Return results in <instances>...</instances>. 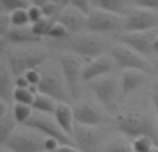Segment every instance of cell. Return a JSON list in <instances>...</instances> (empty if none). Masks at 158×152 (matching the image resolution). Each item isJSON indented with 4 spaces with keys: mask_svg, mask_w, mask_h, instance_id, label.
Returning <instances> with one entry per match:
<instances>
[{
    "mask_svg": "<svg viewBox=\"0 0 158 152\" xmlns=\"http://www.w3.org/2000/svg\"><path fill=\"white\" fill-rule=\"evenodd\" d=\"M157 71H158V64H157Z\"/></svg>",
    "mask_w": 158,
    "mask_h": 152,
    "instance_id": "48",
    "label": "cell"
},
{
    "mask_svg": "<svg viewBox=\"0 0 158 152\" xmlns=\"http://www.w3.org/2000/svg\"><path fill=\"white\" fill-rule=\"evenodd\" d=\"M11 26H13V24L10 19V14L2 13V15H0V35H2V38L8 32Z\"/></svg>",
    "mask_w": 158,
    "mask_h": 152,
    "instance_id": "35",
    "label": "cell"
},
{
    "mask_svg": "<svg viewBox=\"0 0 158 152\" xmlns=\"http://www.w3.org/2000/svg\"><path fill=\"white\" fill-rule=\"evenodd\" d=\"M4 57L14 76L24 75L29 69L39 68L44 62H47V58H49L46 50L43 49H25L7 51Z\"/></svg>",
    "mask_w": 158,
    "mask_h": 152,
    "instance_id": "5",
    "label": "cell"
},
{
    "mask_svg": "<svg viewBox=\"0 0 158 152\" xmlns=\"http://www.w3.org/2000/svg\"><path fill=\"white\" fill-rule=\"evenodd\" d=\"M60 145L61 142L54 137H46L44 138V150H46V152H57Z\"/></svg>",
    "mask_w": 158,
    "mask_h": 152,
    "instance_id": "38",
    "label": "cell"
},
{
    "mask_svg": "<svg viewBox=\"0 0 158 152\" xmlns=\"http://www.w3.org/2000/svg\"><path fill=\"white\" fill-rule=\"evenodd\" d=\"M71 0H63V6H68Z\"/></svg>",
    "mask_w": 158,
    "mask_h": 152,
    "instance_id": "45",
    "label": "cell"
},
{
    "mask_svg": "<svg viewBox=\"0 0 158 152\" xmlns=\"http://www.w3.org/2000/svg\"><path fill=\"white\" fill-rule=\"evenodd\" d=\"M158 28V11L132 6L126 15H123V32L153 30Z\"/></svg>",
    "mask_w": 158,
    "mask_h": 152,
    "instance_id": "11",
    "label": "cell"
},
{
    "mask_svg": "<svg viewBox=\"0 0 158 152\" xmlns=\"http://www.w3.org/2000/svg\"><path fill=\"white\" fill-rule=\"evenodd\" d=\"M151 101H153L154 111H156V115L158 118V82L153 84V89H151Z\"/></svg>",
    "mask_w": 158,
    "mask_h": 152,
    "instance_id": "39",
    "label": "cell"
},
{
    "mask_svg": "<svg viewBox=\"0 0 158 152\" xmlns=\"http://www.w3.org/2000/svg\"><path fill=\"white\" fill-rule=\"evenodd\" d=\"M10 19L13 26H28L31 24L28 8H19L10 14Z\"/></svg>",
    "mask_w": 158,
    "mask_h": 152,
    "instance_id": "27",
    "label": "cell"
},
{
    "mask_svg": "<svg viewBox=\"0 0 158 152\" xmlns=\"http://www.w3.org/2000/svg\"><path fill=\"white\" fill-rule=\"evenodd\" d=\"M3 40L7 42L8 44H18V46H25V44H35L39 43L42 38L35 35L32 28L28 26H11L8 32L3 36Z\"/></svg>",
    "mask_w": 158,
    "mask_h": 152,
    "instance_id": "17",
    "label": "cell"
},
{
    "mask_svg": "<svg viewBox=\"0 0 158 152\" xmlns=\"http://www.w3.org/2000/svg\"><path fill=\"white\" fill-rule=\"evenodd\" d=\"M29 6L31 4L28 0H0L2 13L7 14H11L13 11L19 10V8H28Z\"/></svg>",
    "mask_w": 158,
    "mask_h": 152,
    "instance_id": "28",
    "label": "cell"
},
{
    "mask_svg": "<svg viewBox=\"0 0 158 152\" xmlns=\"http://www.w3.org/2000/svg\"><path fill=\"white\" fill-rule=\"evenodd\" d=\"M18 125L19 123L14 118V114L11 109H8L6 114L0 115V142L2 144H4L10 138L11 134L17 130Z\"/></svg>",
    "mask_w": 158,
    "mask_h": 152,
    "instance_id": "22",
    "label": "cell"
},
{
    "mask_svg": "<svg viewBox=\"0 0 158 152\" xmlns=\"http://www.w3.org/2000/svg\"><path fill=\"white\" fill-rule=\"evenodd\" d=\"M156 116L150 112L131 109L117 115L114 126L119 133L131 140L139 136H147L158 145V118Z\"/></svg>",
    "mask_w": 158,
    "mask_h": 152,
    "instance_id": "1",
    "label": "cell"
},
{
    "mask_svg": "<svg viewBox=\"0 0 158 152\" xmlns=\"http://www.w3.org/2000/svg\"><path fill=\"white\" fill-rule=\"evenodd\" d=\"M46 136L32 127L22 125L11 134V137L2 144L13 152H46L44 150Z\"/></svg>",
    "mask_w": 158,
    "mask_h": 152,
    "instance_id": "6",
    "label": "cell"
},
{
    "mask_svg": "<svg viewBox=\"0 0 158 152\" xmlns=\"http://www.w3.org/2000/svg\"><path fill=\"white\" fill-rule=\"evenodd\" d=\"M54 118L58 122V125L63 127V130L72 137L74 127H75L74 106H72L68 101H60V102L57 104V108H56Z\"/></svg>",
    "mask_w": 158,
    "mask_h": 152,
    "instance_id": "19",
    "label": "cell"
},
{
    "mask_svg": "<svg viewBox=\"0 0 158 152\" xmlns=\"http://www.w3.org/2000/svg\"><path fill=\"white\" fill-rule=\"evenodd\" d=\"M14 102H24V104H33V100H35V94L31 91L29 89H22V87H15L14 90Z\"/></svg>",
    "mask_w": 158,
    "mask_h": 152,
    "instance_id": "30",
    "label": "cell"
},
{
    "mask_svg": "<svg viewBox=\"0 0 158 152\" xmlns=\"http://www.w3.org/2000/svg\"><path fill=\"white\" fill-rule=\"evenodd\" d=\"M123 17L101 8L93 7L92 11L87 14L86 30L93 33H114L122 30Z\"/></svg>",
    "mask_w": 158,
    "mask_h": 152,
    "instance_id": "9",
    "label": "cell"
},
{
    "mask_svg": "<svg viewBox=\"0 0 158 152\" xmlns=\"http://www.w3.org/2000/svg\"><path fill=\"white\" fill-rule=\"evenodd\" d=\"M132 145L136 152H148L156 145V142L147 136H139L132 140Z\"/></svg>",
    "mask_w": 158,
    "mask_h": 152,
    "instance_id": "29",
    "label": "cell"
},
{
    "mask_svg": "<svg viewBox=\"0 0 158 152\" xmlns=\"http://www.w3.org/2000/svg\"><path fill=\"white\" fill-rule=\"evenodd\" d=\"M35 109L31 104H24V102H15L13 106V114L14 118L17 119V122L19 125H25L28 120L31 119V116L33 115Z\"/></svg>",
    "mask_w": 158,
    "mask_h": 152,
    "instance_id": "25",
    "label": "cell"
},
{
    "mask_svg": "<svg viewBox=\"0 0 158 152\" xmlns=\"http://www.w3.org/2000/svg\"><path fill=\"white\" fill-rule=\"evenodd\" d=\"M87 87L92 90L96 100L107 112H114L118 105V97L121 94V79L112 75H106L87 82Z\"/></svg>",
    "mask_w": 158,
    "mask_h": 152,
    "instance_id": "4",
    "label": "cell"
},
{
    "mask_svg": "<svg viewBox=\"0 0 158 152\" xmlns=\"http://www.w3.org/2000/svg\"><path fill=\"white\" fill-rule=\"evenodd\" d=\"M49 36L53 38V39H56V40H65V39L69 36V30L67 29L63 24H60L58 21H56L54 25L52 26V29H50Z\"/></svg>",
    "mask_w": 158,
    "mask_h": 152,
    "instance_id": "31",
    "label": "cell"
},
{
    "mask_svg": "<svg viewBox=\"0 0 158 152\" xmlns=\"http://www.w3.org/2000/svg\"><path fill=\"white\" fill-rule=\"evenodd\" d=\"M147 82V74L137 69H125L121 75V95H126L139 90Z\"/></svg>",
    "mask_w": 158,
    "mask_h": 152,
    "instance_id": "18",
    "label": "cell"
},
{
    "mask_svg": "<svg viewBox=\"0 0 158 152\" xmlns=\"http://www.w3.org/2000/svg\"><path fill=\"white\" fill-rule=\"evenodd\" d=\"M28 14H29L31 24H35V22L40 21L44 17L43 11H42V7L40 6H36V4H31L29 7H28Z\"/></svg>",
    "mask_w": 158,
    "mask_h": 152,
    "instance_id": "33",
    "label": "cell"
},
{
    "mask_svg": "<svg viewBox=\"0 0 158 152\" xmlns=\"http://www.w3.org/2000/svg\"><path fill=\"white\" fill-rule=\"evenodd\" d=\"M92 6L123 17L133 4L131 3V0H92Z\"/></svg>",
    "mask_w": 158,
    "mask_h": 152,
    "instance_id": "21",
    "label": "cell"
},
{
    "mask_svg": "<svg viewBox=\"0 0 158 152\" xmlns=\"http://www.w3.org/2000/svg\"><path fill=\"white\" fill-rule=\"evenodd\" d=\"M58 102H60V101H57L56 98L50 97V95H47V94H43V93H39V94L35 95L32 106H33V109L38 112L54 115Z\"/></svg>",
    "mask_w": 158,
    "mask_h": 152,
    "instance_id": "23",
    "label": "cell"
},
{
    "mask_svg": "<svg viewBox=\"0 0 158 152\" xmlns=\"http://www.w3.org/2000/svg\"><path fill=\"white\" fill-rule=\"evenodd\" d=\"M75 123L86 126H100L108 120L107 111L93 102H79L74 105Z\"/></svg>",
    "mask_w": 158,
    "mask_h": 152,
    "instance_id": "14",
    "label": "cell"
},
{
    "mask_svg": "<svg viewBox=\"0 0 158 152\" xmlns=\"http://www.w3.org/2000/svg\"><path fill=\"white\" fill-rule=\"evenodd\" d=\"M15 78V87H22V89H28L31 86L29 80L27 79L25 75H19V76H14Z\"/></svg>",
    "mask_w": 158,
    "mask_h": 152,
    "instance_id": "40",
    "label": "cell"
},
{
    "mask_svg": "<svg viewBox=\"0 0 158 152\" xmlns=\"http://www.w3.org/2000/svg\"><path fill=\"white\" fill-rule=\"evenodd\" d=\"M148 152H158V145H154V147L151 148V150L148 151Z\"/></svg>",
    "mask_w": 158,
    "mask_h": 152,
    "instance_id": "44",
    "label": "cell"
},
{
    "mask_svg": "<svg viewBox=\"0 0 158 152\" xmlns=\"http://www.w3.org/2000/svg\"><path fill=\"white\" fill-rule=\"evenodd\" d=\"M57 21L63 24L69 33H81L86 30V22H87V15L82 13L79 8L74 6H63L60 14L57 15Z\"/></svg>",
    "mask_w": 158,
    "mask_h": 152,
    "instance_id": "16",
    "label": "cell"
},
{
    "mask_svg": "<svg viewBox=\"0 0 158 152\" xmlns=\"http://www.w3.org/2000/svg\"><path fill=\"white\" fill-rule=\"evenodd\" d=\"M65 40H67L65 42L67 51L79 55L85 61L107 54V50H108L106 40L98 33H93V32L74 33L71 38L68 36Z\"/></svg>",
    "mask_w": 158,
    "mask_h": 152,
    "instance_id": "2",
    "label": "cell"
},
{
    "mask_svg": "<svg viewBox=\"0 0 158 152\" xmlns=\"http://www.w3.org/2000/svg\"><path fill=\"white\" fill-rule=\"evenodd\" d=\"M57 152H82V151L74 144H61Z\"/></svg>",
    "mask_w": 158,
    "mask_h": 152,
    "instance_id": "41",
    "label": "cell"
},
{
    "mask_svg": "<svg viewBox=\"0 0 158 152\" xmlns=\"http://www.w3.org/2000/svg\"><path fill=\"white\" fill-rule=\"evenodd\" d=\"M50 2H54V3H58V4L63 6V0H50Z\"/></svg>",
    "mask_w": 158,
    "mask_h": 152,
    "instance_id": "46",
    "label": "cell"
},
{
    "mask_svg": "<svg viewBox=\"0 0 158 152\" xmlns=\"http://www.w3.org/2000/svg\"><path fill=\"white\" fill-rule=\"evenodd\" d=\"M24 75L27 76V79L29 80L31 84H38V86H39L40 79H42V74H40V69H39V68L29 69V71H27Z\"/></svg>",
    "mask_w": 158,
    "mask_h": 152,
    "instance_id": "37",
    "label": "cell"
},
{
    "mask_svg": "<svg viewBox=\"0 0 158 152\" xmlns=\"http://www.w3.org/2000/svg\"><path fill=\"white\" fill-rule=\"evenodd\" d=\"M39 69L42 74L40 83H39V93L50 95L57 101L71 100L61 65H56L54 62L47 61L42 66H39Z\"/></svg>",
    "mask_w": 158,
    "mask_h": 152,
    "instance_id": "3",
    "label": "cell"
},
{
    "mask_svg": "<svg viewBox=\"0 0 158 152\" xmlns=\"http://www.w3.org/2000/svg\"><path fill=\"white\" fill-rule=\"evenodd\" d=\"M28 2H29V3H35V0H28Z\"/></svg>",
    "mask_w": 158,
    "mask_h": 152,
    "instance_id": "47",
    "label": "cell"
},
{
    "mask_svg": "<svg viewBox=\"0 0 158 152\" xmlns=\"http://www.w3.org/2000/svg\"><path fill=\"white\" fill-rule=\"evenodd\" d=\"M72 140L82 152H100V148L104 147L103 136H101V131L98 130V126H86L75 123Z\"/></svg>",
    "mask_w": 158,
    "mask_h": 152,
    "instance_id": "12",
    "label": "cell"
},
{
    "mask_svg": "<svg viewBox=\"0 0 158 152\" xmlns=\"http://www.w3.org/2000/svg\"><path fill=\"white\" fill-rule=\"evenodd\" d=\"M42 7V11H43L44 17H50V18H57L56 15H58L60 14V4L58 3H54V2H50V0H47L44 4L40 6Z\"/></svg>",
    "mask_w": 158,
    "mask_h": 152,
    "instance_id": "32",
    "label": "cell"
},
{
    "mask_svg": "<svg viewBox=\"0 0 158 152\" xmlns=\"http://www.w3.org/2000/svg\"><path fill=\"white\" fill-rule=\"evenodd\" d=\"M154 54L158 55V35H157L156 40H154Z\"/></svg>",
    "mask_w": 158,
    "mask_h": 152,
    "instance_id": "42",
    "label": "cell"
},
{
    "mask_svg": "<svg viewBox=\"0 0 158 152\" xmlns=\"http://www.w3.org/2000/svg\"><path fill=\"white\" fill-rule=\"evenodd\" d=\"M132 4L137 6V7L158 11V0H132Z\"/></svg>",
    "mask_w": 158,
    "mask_h": 152,
    "instance_id": "36",
    "label": "cell"
},
{
    "mask_svg": "<svg viewBox=\"0 0 158 152\" xmlns=\"http://www.w3.org/2000/svg\"><path fill=\"white\" fill-rule=\"evenodd\" d=\"M117 65L112 58L111 54H103L100 57L92 58V60L85 61L83 64V72H82V78L83 82H92L97 78L106 76L108 74H111L114 66Z\"/></svg>",
    "mask_w": 158,
    "mask_h": 152,
    "instance_id": "15",
    "label": "cell"
},
{
    "mask_svg": "<svg viewBox=\"0 0 158 152\" xmlns=\"http://www.w3.org/2000/svg\"><path fill=\"white\" fill-rule=\"evenodd\" d=\"M69 4L74 6V7L79 8V10L82 11V13H85L87 15V14L92 11L93 6H92V0H71L69 2Z\"/></svg>",
    "mask_w": 158,
    "mask_h": 152,
    "instance_id": "34",
    "label": "cell"
},
{
    "mask_svg": "<svg viewBox=\"0 0 158 152\" xmlns=\"http://www.w3.org/2000/svg\"><path fill=\"white\" fill-rule=\"evenodd\" d=\"M158 32L153 30H140V32H121L117 35V40L126 46L135 49L136 51L144 55L154 54V40H156Z\"/></svg>",
    "mask_w": 158,
    "mask_h": 152,
    "instance_id": "13",
    "label": "cell"
},
{
    "mask_svg": "<svg viewBox=\"0 0 158 152\" xmlns=\"http://www.w3.org/2000/svg\"><path fill=\"white\" fill-rule=\"evenodd\" d=\"M25 126L40 131V133L46 137H54L61 144H74L72 137L63 130V127H61V126L58 125V122L56 120L54 115L35 111L33 115L31 116V119L25 123Z\"/></svg>",
    "mask_w": 158,
    "mask_h": 152,
    "instance_id": "10",
    "label": "cell"
},
{
    "mask_svg": "<svg viewBox=\"0 0 158 152\" xmlns=\"http://www.w3.org/2000/svg\"><path fill=\"white\" fill-rule=\"evenodd\" d=\"M85 60L74 53L65 51L60 57V65L63 69L64 78H65L67 86H68L69 97L71 100L77 101L82 94V72H83Z\"/></svg>",
    "mask_w": 158,
    "mask_h": 152,
    "instance_id": "8",
    "label": "cell"
},
{
    "mask_svg": "<svg viewBox=\"0 0 158 152\" xmlns=\"http://www.w3.org/2000/svg\"><path fill=\"white\" fill-rule=\"evenodd\" d=\"M56 21H57V18L43 17L40 21H38V22L31 25V28H32V30L35 32V35H38L39 38H44V36H49L50 29H52V26L54 25Z\"/></svg>",
    "mask_w": 158,
    "mask_h": 152,
    "instance_id": "26",
    "label": "cell"
},
{
    "mask_svg": "<svg viewBox=\"0 0 158 152\" xmlns=\"http://www.w3.org/2000/svg\"><path fill=\"white\" fill-rule=\"evenodd\" d=\"M0 152H13V151L8 150V148H6V147H3V145H2V150H0Z\"/></svg>",
    "mask_w": 158,
    "mask_h": 152,
    "instance_id": "43",
    "label": "cell"
},
{
    "mask_svg": "<svg viewBox=\"0 0 158 152\" xmlns=\"http://www.w3.org/2000/svg\"><path fill=\"white\" fill-rule=\"evenodd\" d=\"M101 152H136V151L133 150L132 141H129L128 138H123V137H118V138H114L111 141L106 142Z\"/></svg>",
    "mask_w": 158,
    "mask_h": 152,
    "instance_id": "24",
    "label": "cell"
},
{
    "mask_svg": "<svg viewBox=\"0 0 158 152\" xmlns=\"http://www.w3.org/2000/svg\"><path fill=\"white\" fill-rule=\"evenodd\" d=\"M110 54L112 55L117 66H119L122 71L125 69H137L146 74H151L154 71V65L150 62L147 55L136 51L135 49L126 46L118 42L117 44L110 49Z\"/></svg>",
    "mask_w": 158,
    "mask_h": 152,
    "instance_id": "7",
    "label": "cell"
},
{
    "mask_svg": "<svg viewBox=\"0 0 158 152\" xmlns=\"http://www.w3.org/2000/svg\"><path fill=\"white\" fill-rule=\"evenodd\" d=\"M14 90H15V78L7 61L3 60L0 66V98L11 102V100H14Z\"/></svg>",
    "mask_w": 158,
    "mask_h": 152,
    "instance_id": "20",
    "label": "cell"
}]
</instances>
